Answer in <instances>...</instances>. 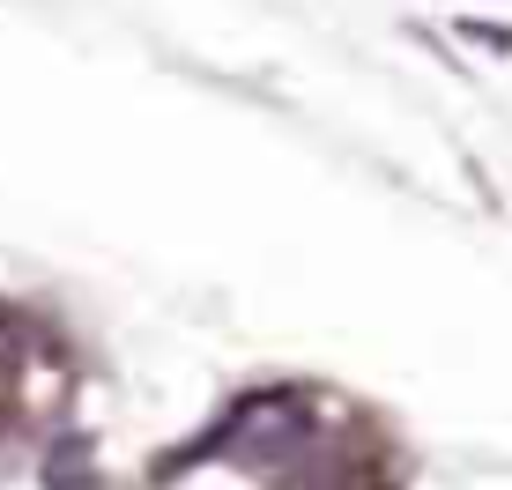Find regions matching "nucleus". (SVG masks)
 Listing matches in <instances>:
<instances>
[{
  "mask_svg": "<svg viewBox=\"0 0 512 490\" xmlns=\"http://www.w3.org/2000/svg\"><path fill=\"white\" fill-rule=\"evenodd\" d=\"M90 431H75V439H60L45 453V490H90Z\"/></svg>",
  "mask_w": 512,
  "mask_h": 490,
  "instance_id": "1",
  "label": "nucleus"
},
{
  "mask_svg": "<svg viewBox=\"0 0 512 490\" xmlns=\"http://www.w3.org/2000/svg\"><path fill=\"white\" fill-rule=\"evenodd\" d=\"M468 38H483V45H498V52H512V30L505 23H461Z\"/></svg>",
  "mask_w": 512,
  "mask_h": 490,
  "instance_id": "2",
  "label": "nucleus"
}]
</instances>
